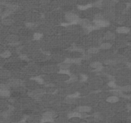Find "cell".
<instances>
[{"mask_svg": "<svg viewBox=\"0 0 131 123\" xmlns=\"http://www.w3.org/2000/svg\"><path fill=\"white\" fill-rule=\"evenodd\" d=\"M65 19L66 20L71 22V23H78L79 22V17L76 14L72 13V12H68L65 14Z\"/></svg>", "mask_w": 131, "mask_h": 123, "instance_id": "obj_1", "label": "cell"}, {"mask_svg": "<svg viewBox=\"0 0 131 123\" xmlns=\"http://www.w3.org/2000/svg\"><path fill=\"white\" fill-rule=\"evenodd\" d=\"M94 23L95 26H98V27H106L108 26L109 24V21L106 20H104V19H101V20H95L94 21Z\"/></svg>", "mask_w": 131, "mask_h": 123, "instance_id": "obj_2", "label": "cell"}, {"mask_svg": "<svg viewBox=\"0 0 131 123\" xmlns=\"http://www.w3.org/2000/svg\"><path fill=\"white\" fill-rule=\"evenodd\" d=\"M22 81L20 79H10V81L9 82V86L11 87H18V86H20L22 85Z\"/></svg>", "mask_w": 131, "mask_h": 123, "instance_id": "obj_3", "label": "cell"}, {"mask_svg": "<svg viewBox=\"0 0 131 123\" xmlns=\"http://www.w3.org/2000/svg\"><path fill=\"white\" fill-rule=\"evenodd\" d=\"M77 112H79L80 113H85V112H89L91 110V108L88 106H79L76 109Z\"/></svg>", "mask_w": 131, "mask_h": 123, "instance_id": "obj_4", "label": "cell"}, {"mask_svg": "<svg viewBox=\"0 0 131 123\" xmlns=\"http://www.w3.org/2000/svg\"><path fill=\"white\" fill-rule=\"evenodd\" d=\"M68 117L69 119L72 118H80L82 117V114L79 112H71L68 114Z\"/></svg>", "mask_w": 131, "mask_h": 123, "instance_id": "obj_5", "label": "cell"}, {"mask_svg": "<svg viewBox=\"0 0 131 123\" xmlns=\"http://www.w3.org/2000/svg\"><path fill=\"white\" fill-rule=\"evenodd\" d=\"M130 31V29L128 27L125 26H121V27H118L116 29V32L118 34H127Z\"/></svg>", "mask_w": 131, "mask_h": 123, "instance_id": "obj_6", "label": "cell"}, {"mask_svg": "<svg viewBox=\"0 0 131 123\" xmlns=\"http://www.w3.org/2000/svg\"><path fill=\"white\" fill-rule=\"evenodd\" d=\"M78 24H79L80 25L82 26L84 28H86L91 25L90 21L89 20H88V19H81V20H79Z\"/></svg>", "mask_w": 131, "mask_h": 123, "instance_id": "obj_7", "label": "cell"}, {"mask_svg": "<svg viewBox=\"0 0 131 123\" xmlns=\"http://www.w3.org/2000/svg\"><path fill=\"white\" fill-rule=\"evenodd\" d=\"M119 98V97H118V96H110V97L108 98V99H107V101L109 102V103H114L119 101V98Z\"/></svg>", "mask_w": 131, "mask_h": 123, "instance_id": "obj_8", "label": "cell"}, {"mask_svg": "<svg viewBox=\"0 0 131 123\" xmlns=\"http://www.w3.org/2000/svg\"><path fill=\"white\" fill-rule=\"evenodd\" d=\"M7 40L9 42L11 43H14V42H17V40H18V37L16 35H12L8 36V37L7 38Z\"/></svg>", "mask_w": 131, "mask_h": 123, "instance_id": "obj_9", "label": "cell"}, {"mask_svg": "<svg viewBox=\"0 0 131 123\" xmlns=\"http://www.w3.org/2000/svg\"><path fill=\"white\" fill-rule=\"evenodd\" d=\"M115 38V35L113 33L111 32H107L104 36V39L106 40H113Z\"/></svg>", "mask_w": 131, "mask_h": 123, "instance_id": "obj_10", "label": "cell"}, {"mask_svg": "<svg viewBox=\"0 0 131 123\" xmlns=\"http://www.w3.org/2000/svg\"><path fill=\"white\" fill-rule=\"evenodd\" d=\"M91 67L92 68L99 70V69H100L102 67V64L99 62H93L92 64H91Z\"/></svg>", "mask_w": 131, "mask_h": 123, "instance_id": "obj_11", "label": "cell"}, {"mask_svg": "<svg viewBox=\"0 0 131 123\" xmlns=\"http://www.w3.org/2000/svg\"><path fill=\"white\" fill-rule=\"evenodd\" d=\"M111 44L109 42H104V43H102L100 46V48L102 49H108L111 48Z\"/></svg>", "mask_w": 131, "mask_h": 123, "instance_id": "obj_12", "label": "cell"}, {"mask_svg": "<svg viewBox=\"0 0 131 123\" xmlns=\"http://www.w3.org/2000/svg\"><path fill=\"white\" fill-rule=\"evenodd\" d=\"M10 94V91L9 90V89H5V90H0V95L1 96H3V97H7V96H9Z\"/></svg>", "mask_w": 131, "mask_h": 123, "instance_id": "obj_13", "label": "cell"}, {"mask_svg": "<svg viewBox=\"0 0 131 123\" xmlns=\"http://www.w3.org/2000/svg\"><path fill=\"white\" fill-rule=\"evenodd\" d=\"M119 89L121 92H131V85H126V86L120 87Z\"/></svg>", "mask_w": 131, "mask_h": 123, "instance_id": "obj_14", "label": "cell"}, {"mask_svg": "<svg viewBox=\"0 0 131 123\" xmlns=\"http://www.w3.org/2000/svg\"><path fill=\"white\" fill-rule=\"evenodd\" d=\"M99 49L98 47H93L88 49V53L90 54H95V53H97L99 52Z\"/></svg>", "mask_w": 131, "mask_h": 123, "instance_id": "obj_15", "label": "cell"}, {"mask_svg": "<svg viewBox=\"0 0 131 123\" xmlns=\"http://www.w3.org/2000/svg\"><path fill=\"white\" fill-rule=\"evenodd\" d=\"M10 56H11V53L9 51H5L3 52L1 54V56L2 58H7L10 57Z\"/></svg>", "mask_w": 131, "mask_h": 123, "instance_id": "obj_16", "label": "cell"}, {"mask_svg": "<svg viewBox=\"0 0 131 123\" xmlns=\"http://www.w3.org/2000/svg\"><path fill=\"white\" fill-rule=\"evenodd\" d=\"M43 117H46L53 119L54 117V113H53L52 112H45V113H44Z\"/></svg>", "mask_w": 131, "mask_h": 123, "instance_id": "obj_17", "label": "cell"}, {"mask_svg": "<svg viewBox=\"0 0 131 123\" xmlns=\"http://www.w3.org/2000/svg\"><path fill=\"white\" fill-rule=\"evenodd\" d=\"M2 23L4 25L9 26L13 23V21L12 19H3L2 21Z\"/></svg>", "mask_w": 131, "mask_h": 123, "instance_id": "obj_18", "label": "cell"}, {"mask_svg": "<svg viewBox=\"0 0 131 123\" xmlns=\"http://www.w3.org/2000/svg\"><path fill=\"white\" fill-rule=\"evenodd\" d=\"M69 64L68 63H63V64H61L60 65V68L62 70H66V69H68L69 68Z\"/></svg>", "mask_w": 131, "mask_h": 123, "instance_id": "obj_19", "label": "cell"}, {"mask_svg": "<svg viewBox=\"0 0 131 123\" xmlns=\"http://www.w3.org/2000/svg\"><path fill=\"white\" fill-rule=\"evenodd\" d=\"M42 35L41 34H39V33H36V34H34L33 37L34 39L36 40V41H38V40H40V39L42 38Z\"/></svg>", "mask_w": 131, "mask_h": 123, "instance_id": "obj_20", "label": "cell"}, {"mask_svg": "<svg viewBox=\"0 0 131 123\" xmlns=\"http://www.w3.org/2000/svg\"><path fill=\"white\" fill-rule=\"evenodd\" d=\"M52 119L49 118V117H43L41 120L42 123H46V122H52Z\"/></svg>", "mask_w": 131, "mask_h": 123, "instance_id": "obj_21", "label": "cell"}, {"mask_svg": "<svg viewBox=\"0 0 131 123\" xmlns=\"http://www.w3.org/2000/svg\"><path fill=\"white\" fill-rule=\"evenodd\" d=\"M9 86L5 84H1V85H0V89H1V90L9 89Z\"/></svg>", "mask_w": 131, "mask_h": 123, "instance_id": "obj_22", "label": "cell"}, {"mask_svg": "<svg viewBox=\"0 0 131 123\" xmlns=\"http://www.w3.org/2000/svg\"><path fill=\"white\" fill-rule=\"evenodd\" d=\"M108 85H109L110 87H112V88H116V83H115L114 81H110V82L108 83Z\"/></svg>", "mask_w": 131, "mask_h": 123, "instance_id": "obj_23", "label": "cell"}, {"mask_svg": "<svg viewBox=\"0 0 131 123\" xmlns=\"http://www.w3.org/2000/svg\"><path fill=\"white\" fill-rule=\"evenodd\" d=\"M4 72H5V71H2L1 73V75L2 76H4V77H5V76H6V77H7V76H8L10 75V73H9L8 71H5V73H4Z\"/></svg>", "mask_w": 131, "mask_h": 123, "instance_id": "obj_24", "label": "cell"}, {"mask_svg": "<svg viewBox=\"0 0 131 123\" xmlns=\"http://www.w3.org/2000/svg\"><path fill=\"white\" fill-rule=\"evenodd\" d=\"M78 96H79V94H78V93H76V94H74L70 95V96H69L68 97L71 98H73V99H75V98H77Z\"/></svg>", "mask_w": 131, "mask_h": 123, "instance_id": "obj_25", "label": "cell"}, {"mask_svg": "<svg viewBox=\"0 0 131 123\" xmlns=\"http://www.w3.org/2000/svg\"><path fill=\"white\" fill-rule=\"evenodd\" d=\"M101 19H103L102 15L98 14V15H97L95 16V20H101Z\"/></svg>", "mask_w": 131, "mask_h": 123, "instance_id": "obj_26", "label": "cell"}, {"mask_svg": "<svg viewBox=\"0 0 131 123\" xmlns=\"http://www.w3.org/2000/svg\"><path fill=\"white\" fill-rule=\"evenodd\" d=\"M35 79L37 82L40 83H43V80H42V79L40 78H35Z\"/></svg>", "mask_w": 131, "mask_h": 123, "instance_id": "obj_27", "label": "cell"}, {"mask_svg": "<svg viewBox=\"0 0 131 123\" xmlns=\"http://www.w3.org/2000/svg\"><path fill=\"white\" fill-rule=\"evenodd\" d=\"M91 7V5H88L87 6H84V7H79V8L81 10H84V9H88V8H89V7Z\"/></svg>", "mask_w": 131, "mask_h": 123, "instance_id": "obj_28", "label": "cell"}, {"mask_svg": "<svg viewBox=\"0 0 131 123\" xmlns=\"http://www.w3.org/2000/svg\"><path fill=\"white\" fill-rule=\"evenodd\" d=\"M106 64H111V65H113V64H115V62L113 60H108L106 62Z\"/></svg>", "mask_w": 131, "mask_h": 123, "instance_id": "obj_29", "label": "cell"}, {"mask_svg": "<svg viewBox=\"0 0 131 123\" xmlns=\"http://www.w3.org/2000/svg\"><path fill=\"white\" fill-rule=\"evenodd\" d=\"M86 79H87V76H85V75H82L81 76V80L82 81H85Z\"/></svg>", "mask_w": 131, "mask_h": 123, "instance_id": "obj_30", "label": "cell"}, {"mask_svg": "<svg viewBox=\"0 0 131 123\" xmlns=\"http://www.w3.org/2000/svg\"><path fill=\"white\" fill-rule=\"evenodd\" d=\"M26 25H27V26L28 27H30V28H31V27H33V23H28L27 24H26Z\"/></svg>", "mask_w": 131, "mask_h": 123, "instance_id": "obj_31", "label": "cell"}]
</instances>
